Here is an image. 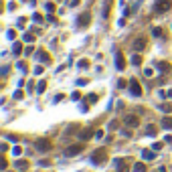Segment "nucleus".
<instances>
[{
    "label": "nucleus",
    "instance_id": "nucleus-1",
    "mask_svg": "<svg viewBox=\"0 0 172 172\" xmlns=\"http://www.w3.org/2000/svg\"><path fill=\"white\" fill-rule=\"evenodd\" d=\"M105 160H107V150L105 148H99V150H95V152L91 154V162L97 164V166H101Z\"/></svg>",
    "mask_w": 172,
    "mask_h": 172
},
{
    "label": "nucleus",
    "instance_id": "nucleus-2",
    "mask_svg": "<svg viewBox=\"0 0 172 172\" xmlns=\"http://www.w3.org/2000/svg\"><path fill=\"white\" fill-rule=\"evenodd\" d=\"M172 8V0H158L156 4H154V10L158 14H162V12H168Z\"/></svg>",
    "mask_w": 172,
    "mask_h": 172
},
{
    "label": "nucleus",
    "instance_id": "nucleus-3",
    "mask_svg": "<svg viewBox=\"0 0 172 172\" xmlns=\"http://www.w3.org/2000/svg\"><path fill=\"white\" fill-rule=\"evenodd\" d=\"M83 152V144H73L69 146V148H65V152H63V156H77V154Z\"/></svg>",
    "mask_w": 172,
    "mask_h": 172
},
{
    "label": "nucleus",
    "instance_id": "nucleus-4",
    "mask_svg": "<svg viewBox=\"0 0 172 172\" xmlns=\"http://www.w3.org/2000/svg\"><path fill=\"white\" fill-rule=\"evenodd\" d=\"M34 146H37V150H39V152H49V150H51V142H49V140H45V138L37 140V142H34Z\"/></svg>",
    "mask_w": 172,
    "mask_h": 172
},
{
    "label": "nucleus",
    "instance_id": "nucleus-5",
    "mask_svg": "<svg viewBox=\"0 0 172 172\" xmlns=\"http://www.w3.org/2000/svg\"><path fill=\"white\" fill-rule=\"evenodd\" d=\"M124 124H126L128 128H138L140 126V118H138V115H126Z\"/></svg>",
    "mask_w": 172,
    "mask_h": 172
},
{
    "label": "nucleus",
    "instance_id": "nucleus-6",
    "mask_svg": "<svg viewBox=\"0 0 172 172\" xmlns=\"http://www.w3.org/2000/svg\"><path fill=\"white\" fill-rule=\"evenodd\" d=\"M130 91H132V95H136V97H140L142 95V87H140V83L136 79L130 81Z\"/></svg>",
    "mask_w": 172,
    "mask_h": 172
},
{
    "label": "nucleus",
    "instance_id": "nucleus-7",
    "mask_svg": "<svg viewBox=\"0 0 172 172\" xmlns=\"http://www.w3.org/2000/svg\"><path fill=\"white\" fill-rule=\"evenodd\" d=\"M115 67H118L119 71H124V69H126V57H124V53H118V55H115Z\"/></svg>",
    "mask_w": 172,
    "mask_h": 172
},
{
    "label": "nucleus",
    "instance_id": "nucleus-8",
    "mask_svg": "<svg viewBox=\"0 0 172 172\" xmlns=\"http://www.w3.org/2000/svg\"><path fill=\"white\" fill-rule=\"evenodd\" d=\"M134 49H136L138 53H142V51L146 49V39H144V37H138V39L134 41Z\"/></svg>",
    "mask_w": 172,
    "mask_h": 172
},
{
    "label": "nucleus",
    "instance_id": "nucleus-9",
    "mask_svg": "<svg viewBox=\"0 0 172 172\" xmlns=\"http://www.w3.org/2000/svg\"><path fill=\"white\" fill-rule=\"evenodd\" d=\"M77 22H79V27H87V24L91 22V14H89V12H83L79 18H77Z\"/></svg>",
    "mask_w": 172,
    "mask_h": 172
},
{
    "label": "nucleus",
    "instance_id": "nucleus-10",
    "mask_svg": "<svg viewBox=\"0 0 172 172\" xmlns=\"http://www.w3.org/2000/svg\"><path fill=\"white\" fill-rule=\"evenodd\" d=\"M115 168H118V172H130V166L126 160H115Z\"/></svg>",
    "mask_w": 172,
    "mask_h": 172
},
{
    "label": "nucleus",
    "instance_id": "nucleus-11",
    "mask_svg": "<svg viewBox=\"0 0 172 172\" xmlns=\"http://www.w3.org/2000/svg\"><path fill=\"white\" fill-rule=\"evenodd\" d=\"M142 158H144V162H146V160H148V162L154 160V158H156V150H142Z\"/></svg>",
    "mask_w": 172,
    "mask_h": 172
},
{
    "label": "nucleus",
    "instance_id": "nucleus-12",
    "mask_svg": "<svg viewBox=\"0 0 172 172\" xmlns=\"http://www.w3.org/2000/svg\"><path fill=\"white\" fill-rule=\"evenodd\" d=\"M91 136H95V132H93L91 128H85L83 132H79V140H89Z\"/></svg>",
    "mask_w": 172,
    "mask_h": 172
},
{
    "label": "nucleus",
    "instance_id": "nucleus-13",
    "mask_svg": "<svg viewBox=\"0 0 172 172\" xmlns=\"http://www.w3.org/2000/svg\"><path fill=\"white\" fill-rule=\"evenodd\" d=\"M37 57H39L41 63H51V55L47 53V51H39V53H37Z\"/></svg>",
    "mask_w": 172,
    "mask_h": 172
},
{
    "label": "nucleus",
    "instance_id": "nucleus-14",
    "mask_svg": "<svg viewBox=\"0 0 172 172\" xmlns=\"http://www.w3.org/2000/svg\"><path fill=\"white\" fill-rule=\"evenodd\" d=\"M14 166H16L18 170H28V166L31 164H28V160H16V164Z\"/></svg>",
    "mask_w": 172,
    "mask_h": 172
},
{
    "label": "nucleus",
    "instance_id": "nucleus-15",
    "mask_svg": "<svg viewBox=\"0 0 172 172\" xmlns=\"http://www.w3.org/2000/svg\"><path fill=\"white\" fill-rule=\"evenodd\" d=\"M162 128L164 130H172V118H168V115L162 118Z\"/></svg>",
    "mask_w": 172,
    "mask_h": 172
},
{
    "label": "nucleus",
    "instance_id": "nucleus-16",
    "mask_svg": "<svg viewBox=\"0 0 172 172\" xmlns=\"http://www.w3.org/2000/svg\"><path fill=\"white\" fill-rule=\"evenodd\" d=\"M12 53L14 55H20V53H22V43H18V41L14 43V45H12Z\"/></svg>",
    "mask_w": 172,
    "mask_h": 172
},
{
    "label": "nucleus",
    "instance_id": "nucleus-17",
    "mask_svg": "<svg viewBox=\"0 0 172 172\" xmlns=\"http://www.w3.org/2000/svg\"><path fill=\"white\" fill-rule=\"evenodd\" d=\"M134 172H146V164L144 162H136L134 164Z\"/></svg>",
    "mask_w": 172,
    "mask_h": 172
},
{
    "label": "nucleus",
    "instance_id": "nucleus-18",
    "mask_svg": "<svg viewBox=\"0 0 172 172\" xmlns=\"http://www.w3.org/2000/svg\"><path fill=\"white\" fill-rule=\"evenodd\" d=\"M109 8H112V0H107L105 6H103V18H107V14H109Z\"/></svg>",
    "mask_w": 172,
    "mask_h": 172
},
{
    "label": "nucleus",
    "instance_id": "nucleus-19",
    "mask_svg": "<svg viewBox=\"0 0 172 172\" xmlns=\"http://www.w3.org/2000/svg\"><path fill=\"white\" fill-rule=\"evenodd\" d=\"M37 89H39V93H45V89H47V81H39V83H37Z\"/></svg>",
    "mask_w": 172,
    "mask_h": 172
},
{
    "label": "nucleus",
    "instance_id": "nucleus-20",
    "mask_svg": "<svg viewBox=\"0 0 172 172\" xmlns=\"http://www.w3.org/2000/svg\"><path fill=\"white\" fill-rule=\"evenodd\" d=\"M156 132H158L156 126H148V128H146V134H148V136H156Z\"/></svg>",
    "mask_w": 172,
    "mask_h": 172
},
{
    "label": "nucleus",
    "instance_id": "nucleus-21",
    "mask_svg": "<svg viewBox=\"0 0 172 172\" xmlns=\"http://www.w3.org/2000/svg\"><path fill=\"white\" fill-rule=\"evenodd\" d=\"M107 128H109V130H119V122H115V119H112V122L107 124Z\"/></svg>",
    "mask_w": 172,
    "mask_h": 172
},
{
    "label": "nucleus",
    "instance_id": "nucleus-22",
    "mask_svg": "<svg viewBox=\"0 0 172 172\" xmlns=\"http://www.w3.org/2000/svg\"><path fill=\"white\" fill-rule=\"evenodd\" d=\"M158 67H160V71L170 73V65H168V63H158Z\"/></svg>",
    "mask_w": 172,
    "mask_h": 172
},
{
    "label": "nucleus",
    "instance_id": "nucleus-23",
    "mask_svg": "<svg viewBox=\"0 0 172 172\" xmlns=\"http://www.w3.org/2000/svg\"><path fill=\"white\" fill-rule=\"evenodd\" d=\"M152 34H154V37H164L162 28H158V27H156V28H152Z\"/></svg>",
    "mask_w": 172,
    "mask_h": 172
},
{
    "label": "nucleus",
    "instance_id": "nucleus-24",
    "mask_svg": "<svg viewBox=\"0 0 172 172\" xmlns=\"http://www.w3.org/2000/svg\"><path fill=\"white\" fill-rule=\"evenodd\" d=\"M132 63H134V65H140V63H142V57H140V53L132 57Z\"/></svg>",
    "mask_w": 172,
    "mask_h": 172
},
{
    "label": "nucleus",
    "instance_id": "nucleus-25",
    "mask_svg": "<svg viewBox=\"0 0 172 172\" xmlns=\"http://www.w3.org/2000/svg\"><path fill=\"white\" fill-rule=\"evenodd\" d=\"M160 109H162L164 113H170V112H172V107L168 105V103H162V105H160Z\"/></svg>",
    "mask_w": 172,
    "mask_h": 172
},
{
    "label": "nucleus",
    "instance_id": "nucleus-26",
    "mask_svg": "<svg viewBox=\"0 0 172 172\" xmlns=\"http://www.w3.org/2000/svg\"><path fill=\"white\" fill-rule=\"evenodd\" d=\"M77 65H79V69H87V67H89V61H79V63H77Z\"/></svg>",
    "mask_w": 172,
    "mask_h": 172
},
{
    "label": "nucleus",
    "instance_id": "nucleus-27",
    "mask_svg": "<svg viewBox=\"0 0 172 172\" xmlns=\"http://www.w3.org/2000/svg\"><path fill=\"white\" fill-rule=\"evenodd\" d=\"M33 41H34L33 33H27V34H24V43H33Z\"/></svg>",
    "mask_w": 172,
    "mask_h": 172
},
{
    "label": "nucleus",
    "instance_id": "nucleus-28",
    "mask_svg": "<svg viewBox=\"0 0 172 172\" xmlns=\"http://www.w3.org/2000/svg\"><path fill=\"white\" fill-rule=\"evenodd\" d=\"M47 12H55V4L53 2H47Z\"/></svg>",
    "mask_w": 172,
    "mask_h": 172
},
{
    "label": "nucleus",
    "instance_id": "nucleus-29",
    "mask_svg": "<svg viewBox=\"0 0 172 172\" xmlns=\"http://www.w3.org/2000/svg\"><path fill=\"white\" fill-rule=\"evenodd\" d=\"M87 101H89V103H93V101H97V95H95V93H89V97H87Z\"/></svg>",
    "mask_w": 172,
    "mask_h": 172
},
{
    "label": "nucleus",
    "instance_id": "nucleus-30",
    "mask_svg": "<svg viewBox=\"0 0 172 172\" xmlns=\"http://www.w3.org/2000/svg\"><path fill=\"white\" fill-rule=\"evenodd\" d=\"M20 152H22V150H20L18 146H14L12 148V156H20Z\"/></svg>",
    "mask_w": 172,
    "mask_h": 172
},
{
    "label": "nucleus",
    "instance_id": "nucleus-31",
    "mask_svg": "<svg viewBox=\"0 0 172 172\" xmlns=\"http://www.w3.org/2000/svg\"><path fill=\"white\" fill-rule=\"evenodd\" d=\"M6 166H8L6 158H2V160H0V168H2V170H6Z\"/></svg>",
    "mask_w": 172,
    "mask_h": 172
},
{
    "label": "nucleus",
    "instance_id": "nucleus-32",
    "mask_svg": "<svg viewBox=\"0 0 172 172\" xmlns=\"http://www.w3.org/2000/svg\"><path fill=\"white\" fill-rule=\"evenodd\" d=\"M81 112H89V107H87V101H83V103H81Z\"/></svg>",
    "mask_w": 172,
    "mask_h": 172
},
{
    "label": "nucleus",
    "instance_id": "nucleus-33",
    "mask_svg": "<svg viewBox=\"0 0 172 172\" xmlns=\"http://www.w3.org/2000/svg\"><path fill=\"white\" fill-rule=\"evenodd\" d=\"M33 18H34V22H43V16H41V14H34Z\"/></svg>",
    "mask_w": 172,
    "mask_h": 172
},
{
    "label": "nucleus",
    "instance_id": "nucleus-34",
    "mask_svg": "<svg viewBox=\"0 0 172 172\" xmlns=\"http://www.w3.org/2000/svg\"><path fill=\"white\" fill-rule=\"evenodd\" d=\"M79 97H81V95H79V91H75V93H73V95H71V99H75V101L79 99Z\"/></svg>",
    "mask_w": 172,
    "mask_h": 172
},
{
    "label": "nucleus",
    "instance_id": "nucleus-35",
    "mask_svg": "<svg viewBox=\"0 0 172 172\" xmlns=\"http://www.w3.org/2000/svg\"><path fill=\"white\" fill-rule=\"evenodd\" d=\"M14 97L16 99H22V91H14Z\"/></svg>",
    "mask_w": 172,
    "mask_h": 172
},
{
    "label": "nucleus",
    "instance_id": "nucleus-36",
    "mask_svg": "<svg viewBox=\"0 0 172 172\" xmlns=\"http://www.w3.org/2000/svg\"><path fill=\"white\" fill-rule=\"evenodd\" d=\"M41 166H51V160H41Z\"/></svg>",
    "mask_w": 172,
    "mask_h": 172
},
{
    "label": "nucleus",
    "instance_id": "nucleus-37",
    "mask_svg": "<svg viewBox=\"0 0 172 172\" xmlns=\"http://www.w3.org/2000/svg\"><path fill=\"white\" fill-rule=\"evenodd\" d=\"M27 87H28V91H33V89H34V83H33V81H28Z\"/></svg>",
    "mask_w": 172,
    "mask_h": 172
},
{
    "label": "nucleus",
    "instance_id": "nucleus-38",
    "mask_svg": "<svg viewBox=\"0 0 172 172\" xmlns=\"http://www.w3.org/2000/svg\"><path fill=\"white\" fill-rule=\"evenodd\" d=\"M156 172H166V168H164V166H160V168H158Z\"/></svg>",
    "mask_w": 172,
    "mask_h": 172
},
{
    "label": "nucleus",
    "instance_id": "nucleus-39",
    "mask_svg": "<svg viewBox=\"0 0 172 172\" xmlns=\"http://www.w3.org/2000/svg\"><path fill=\"white\" fill-rule=\"evenodd\" d=\"M166 95H168V97H172V89H168V93H166Z\"/></svg>",
    "mask_w": 172,
    "mask_h": 172
}]
</instances>
